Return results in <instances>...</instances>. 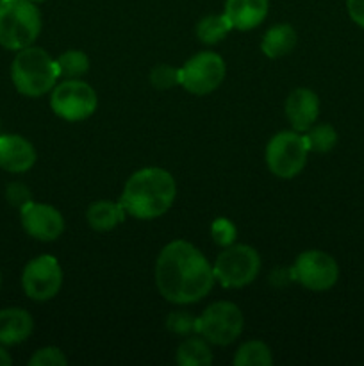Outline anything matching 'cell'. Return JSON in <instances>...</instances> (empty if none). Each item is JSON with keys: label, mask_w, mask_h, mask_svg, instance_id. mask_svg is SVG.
Listing matches in <instances>:
<instances>
[{"label": "cell", "mask_w": 364, "mask_h": 366, "mask_svg": "<svg viewBox=\"0 0 364 366\" xmlns=\"http://www.w3.org/2000/svg\"><path fill=\"white\" fill-rule=\"evenodd\" d=\"M214 282L213 264L193 243L175 239L157 256L156 286L161 297L175 306H189L206 299Z\"/></svg>", "instance_id": "1"}, {"label": "cell", "mask_w": 364, "mask_h": 366, "mask_svg": "<svg viewBox=\"0 0 364 366\" xmlns=\"http://www.w3.org/2000/svg\"><path fill=\"white\" fill-rule=\"evenodd\" d=\"M177 197L173 175L159 167H146L134 172L125 182L120 197L127 214L138 220H153L171 209Z\"/></svg>", "instance_id": "2"}, {"label": "cell", "mask_w": 364, "mask_h": 366, "mask_svg": "<svg viewBox=\"0 0 364 366\" xmlns=\"http://www.w3.org/2000/svg\"><path fill=\"white\" fill-rule=\"evenodd\" d=\"M11 81L20 95L38 99L52 92L59 81L56 59L41 46H25L18 50L11 64Z\"/></svg>", "instance_id": "3"}, {"label": "cell", "mask_w": 364, "mask_h": 366, "mask_svg": "<svg viewBox=\"0 0 364 366\" xmlns=\"http://www.w3.org/2000/svg\"><path fill=\"white\" fill-rule=\"evenodd\" d=\"M41 32V14L31 0L0 2V45L7 50L34 45Z\"/></svg>", "instance_id": "4"}, {"label": "cell", "mask_w": 364, "mask_h": 366, "mask_svg": "<svg viewBox=\"0 0 364 366\" xmlns=\"http://www.w3.org/2000/svg\"><path fill=\"white\" fill-rule=\"evenodd\" d=\"M214 277L223 288L238 290L252 285L261 272V256L253 247L232 243L218 254L213 264Z\"/></svg>", "instance_id": "5"}, {"label": "cell", "mask_w": 364, "mask_h": 366, "mask_svg": "<svg viewBox=\"0 0 364 366\" xmlns=\"http://www.w3.org/2000/svg\"><path fill=\"white\" fill-rule=\"evenodd\" d=\"M309 152L305 136L298 131H280L268 142L264 159L275 177L293 179L307 164Z\"/></svg>", "instance_id": "6"}, {"label": "cell", "mask_w": 364, "mask_h": 366, "mask_svg": "<svg viewBox=\"0 0 364 366\" xmlns=\"http://www.w3.org/2000/svg\"><path fill=\"white\" fill-rule=\"evenodd\" d=\"M245 327L239 306L228 300H218L202 311L196 318V335L206 338L211 345L225 347L234 343Z\"/></svg>", "instance_id": "7"}, {"label": "cell", "mask_w": 364, "mask_h": 366, "mask_svg": "<svg viewBox=\"0 0 364 366\" xmlns=\"http://www.w3.org/2000/svg\"><path fill=\"white\" fill-rule=\"evenodd\" d=\"M50 107L66 122H82L98 107V97L93 86L81 79H63L50 92Z\"/></svg>", "instance_id": "8"}, {"label": "cell", "mask_w": 364, "mask_h": 366, "mask_svg": "<svg viewBox=\"0 0 364 366\" xmlns=\"http://www.w3.org/2000/svg\"><path fill=\"white\" fill-rule=\"evenodd\" d=\"M225 75L227 66L223 57L216 52L203 50L189 57L184 66L178 68V84L191 95L203 97L220 88Z\"/></svg>", "instance_id": "9"}, {"label": "cell", "mask_w": 364, "mask_h": 366, "mask_svg": "<svg viewBox=\"0 0 364 366\" xmlns=\"http://www.w3.org/2000/svg\"><path fill=\"white\" fill-rule=\"evenodd\" d=\"M293 279L310 292H327L339 281V264L330 254L310 249L296 257L291 267Z\"/></svg>", "instance_id": "10"}, {"label": "cell", "mask_w": 364, "mask_h": 366, "mask_svg": "<svg viewBox=\"0 0 364 366\" xmlns=\"http://www.w3.org/2000/svg\"><path fill=\"white\" fill-rule=\"evenodd\" d=\"M63 286V270L54 256H38L29 261L21 274L25 295L36 302H46L59 293Z\"/></svg>", "instance_id": "11"}, {"label": "cell", "mask_w": 364, "mask_h": 366, "mask_svg": "<svg viewBox=\"0 0 364 366\" xmlns=\"http://www.w3.org/2000/svg\"><path fill=\"white\" fill-rule=\"evenodd\" d=\"M24 231L38 242H56L64 232V218L59 209L50 204L29 202L20 209Z\"/></svg>", "instance_id": "12"}, {"label": "cell", "mask_w": 364, "mask_h": 366, "mask_svg": "<svg viewBox=\"0 0 364 366\" xmlns=\"http://www.w3.org/2000/svg\"><path fill=\"white\" fill-rule=\"evenodd\" d=\"M320 117V99L309 88H296L285 99V118L293 131L305 132Z\"/></svg>", "instance_id": "13"}, {"label": "cell", "mask_w": 364, "mask_h": 366, "mask_svg": "<svg viewBox=\"0 0 364 366\" xmlns=\"http://www.w3.org/2000/svg\"><path fill=\"white\" fill-rule=\"evenodd\" d=\"M34 145L20 134H0V168L9 174H25L36 164Z\"/></svg>", "instance_id": "14"}, {"label": "cell", "mask_w": 364, "mask_h": 366, "mask_svg": "<svg viewBox=\"0 0 364 366\" xmlns=\"http://www.w3.org/2000/svg\"><path fill=\"white\" fill-rule=\"evenodd\" d=\"M270 0H227L225 16L238 31H252L259 27L268 16Z\"/></svg>", "instance_id": "15"}, {"label": "cell", "mask_w": 364, "mask_h": 366, "mask_svg": "<svg viewBox=\"0 0 364 366\" xmlns=\"http://www.w3.org/2000/svg\"><path fill=\"white\" fill-rule=\"evenodd\" d=\"M34 331V320L31 313L21 307L0 310V343L18 345L24 343Z\"/></svg>", "instance_id": "16"}, {"label": "cell", "mask_w": 364, "mask_h": 366, "mask_svg": "<svg viewBox=\"0 0 364 366\" xmlns=\"http://www.w3.org/2000/svg\"><path fill=\"white\" fill-rule=\"evenodd\" d=\"M298 41V34L289 24H277L264 32L261 39V50L270 59H280L288 56Z\"/></svg>", "instance_id": "17"}, {"label": "cell", "mask_w": 364, "mask_h": 366, "mask_svg": "<svg viewBox=\"0 0 364 366\" xmlns=\"http://www.w3.org/2000/svg\"><path fill=\"white\" fill-rule=\"evenodd\" d=\"M125 214H127V211L121 206V202L96 200V202L89 204L88 211H86V220L93 231L107 232L118 227L125 220Z\"/></svg>", "instance_id": "18"}, {"label": "cell", "mask_w": 364, "mask_h": 366, "mask_svg": "<svg viewBox=\"0 0 364 366\" xmlns=\"http://www.w3.org/2000/svg\"><path fill=\"white\" fill-rule=\"evenodd\" d=\"M175 361L181 366H209L213 363L209 342L200 335L189 336L177 347Z\"/></svg>", "instance_id": "19"}, {"label": "cell", "mask_w": 364, "mask_h": 366, "mask_svg": "<svg viewBox=\"0 0 364 366\" xmlns=\"http://www.w3.org/2000/svg\"><path fill=\"white\" fill-rule=\"evenodd\" d=\"M232 363L236 366H271L273 365V354L264 342L250 340V342L239 345Z\"/></svg>", "instance_id": "20"}, {"label": "cell", "mask_w": 364, "mask_h": 366, "mask_svg": "<svg viewBox=\"0 0 364 366\" xmlns=\"http://www.w3.org/2000/svg\"><path fill=\"white\" fill-rule=\"evenodd\" d=\"M232 31V24L223 14H207L196 24V38L206 45H216Z\"/></svg>", "instance_id": "21"}, {"label": "cell", "mask_w": 364, "mask_h": 366, "mask_svg": "<svg viewBox=\"0 0 364 366\" xmlns=\"http://www.w3.org/2000/svg\"><path fill=\"white\" fill-rule=\"evenodd\" d=\"M59 79H81L89 70V57L82 50H66L56 59Z\"/></svg>", "instance_id": "22"}, {"label": "cell", "mask_w": 364, "mask_h": 366, "mask_svg": "<svg viewBox=\"0 0 364 366\" xmlns=\"http://www.w3.org/2000/svg\"><path fill=\"white\" fill-rule=\"evenodd\" d=\"M303 136L314 154H327L338 145V131L330 124H314Z\"/></svg>", "instance_id": "23"}, {"label": "cell", "mask_w": 364, "mask_h": 366, "mask_svg": "<svg viewBox=\"0 0 364 366\" xmlns=\"http://www.w3.org/2000/svg\"><path fill=\"white\" fill-rule=\"evenodd\" d=\"M211 236H213L214 243L221 249L236 243L238 238V229H236L234 222H231L228 218H216L211 225Z\"/></svg>", "instance_id": "24"}, {"label": "cell", "mask_w": 364, "mask_h": 366, "mask_svg": "<svg viewBox=\"0 0 364 366\" xmlns=\"http://www.w3.org/2000/svg\"><path fill=\"white\" fill-rule=\"evenodd\" d=\"M150 84L156 89H171L178 84V68L170 64H157L150 70Z\"/></svg>", "instance_id": "25"}, {"label": "cell", "mask_w": 364, "mask_h": 366, "mask_svg": "<svg viewBox=\"0 0 364 366\" xmlns=\"http://www.w3.org/2000/svg\"><path fill=\"white\" fill-rule=\"evenodd\" d=\"M166 327L175 335L189 336L191 332H196V318L188 311H173L168 315Z\"/></svg>", "instance_id": "26"}, {"label": "cell", "mask_w": 364, "mask_h": 366, "mask_svg": "<svg viewBox=\"0 0 364 366\" xmlns=\"http://www.w3.org/2000/svg\"><path fill=\"white\" fill-rule=\"evenodd\" d=\"M66 363L68 357L57 347H43V349L36 350L29 360L31 366H64Z\"/></svg>", "instance_id": "27"}, {"label": "cell", "mask_w": 364, "mask_h": 366, "mask_svg": "<svg viewBox=\"0 0 364 366\" xmlns=\"http://www.w3.org/2000/svg\"><path fill=\"white\" fill-rule=\"evenodd\" d=\"M6 199L11 206L21 209V207L27 206L29 202H32V193L24 182H11L6 188Z\"/></svg>", "instance_id": "28"}, {"label": "cell", "mask_w": 364, "mask_h": 366, "mask_svg": "<svg viewBox=\"0 0 364 366\" xmlns=\"http://www.w3.org/2000/svg\"><path fill=\"white\" fill-rule=\"evenodd\" d=\"M346 11L353 24L364 29V0H346Z\"/></svg>", "instance_id": "29"}, {"label": "cell", "mask_w": 364, "mask_h": 366, "mask_svg": "<svg viewBox=\"0 0 364 366\" xmlns=\"http://www.w3.org/2000/svg\"><path fill=\"white\" fill-rule=\"evenodd\" d=\"M13 363V360H11L9 352H7L6 349H4V345L0 343V366H9Z\"/></svg>", "instance_id": "30"}, {"label": "cell", "mask_w": 364, "mask_h": 366, "mask_svg": "<svg viewBox=\"0 0 364 366\" xmlns=\"http://www.w3.org/2000/svg\"><path fill=\"white\" fill-rule=\"evenodd\" d=\"M31 2L36 4V2H45V0H31Z\"/></svg>", "instance_id": "31"}, {"label": "cell", "mask_w": 364, "mask_h": 366, "mask_svg": "<svg viewBox=\"0 0 364 366\" xmlns=\"http://www.w3.org/2000/svg\"><path fill=\"white\" fill-rule=\"evenodd\" d=\"M0 286H2V272H0Z\"/></svg>", "instance_id": "32"}, {"label": "cell", "mask_w": 364, "mask_h": 366, "mask_svg": "<svg viewBox=\"0 0 364 366\" xmlns=\"http://www.w3.org/2000/svg\"><path fill=\"white\" fill-rule=\"evenodd\" d=\"M0 2H2V0H0Z\"/></svg>", "instance_id": "33"}]
</instances>
